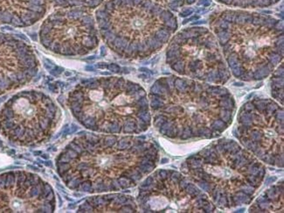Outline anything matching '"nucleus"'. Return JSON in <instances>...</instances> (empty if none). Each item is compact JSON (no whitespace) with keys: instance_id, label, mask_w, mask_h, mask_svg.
Wrapping results in <instances>:
<instances>
[{"instance_id":"1","label":"nucleus","mask_w":284,"mask_h":213,"mask_svg":"<svg viewBox=\"0 0 284 213\" xmlns=\"http://www.w3.org/2000/svg\"><path fill=\"white\" fill-rule=\"evenodd\" d=\"M159 158L157 146L140 137L84 133L60 151L56 168L69 189L96 194L135 187Z\"/></svg>"},{"instance_id":"2","label":"nucleus","mask_w":284,"mask_h":213,"mask_svg":"<svg viewBox=\"0 0 284 213\" xmlns=\"http://www.w3.org/2000/svg\"><path fill=\"white\" fill-rule=\"evenodd\" d=\"M148 99L155 128L174 140L217 138L231 126L236 111L227 88L180 76L158 78Z\"/></svg>"},{"instance_id":"3","label":"nucleus","mask_w":284,"mask_h":213,"mask_svg":"<svg viewBox=\"0 0 284 213\" xmlns=\"http://www.w3.org/2000/svg\"><path fill=\"white\" fill-rule=\"evenodd\" d=\"M231 74L244 82L269 76L283 59V25L268 15L226 9L209 19Z\"/></svg>"},{"instance_id":"4","label":"nucleus","mask_w":284,"mask_h":213,"mask_svg":"<svg viewBox=\"0 0 284 213\" xmlns=\"http://www.w3.org/2000/svg\"><path fill=\"white\" fill-rule=\"evenodd\" d=\"M181 171L220 210L249 204L266 176L260 160L227 138L187 157Z\"/></svg>"},{"instance_id":"5","label":"nucleus","mask_w":284,"mask_h":213,"mask_svg":"<svg viewBox=\"0 0 284 213\" xmlns=\"http://www.w3.org/2000/svg\"><path fill=\"white\" fill-rule=\"evenodd\" d=\"M73 116L85 128L108 134H139L148 130L151 114L146 91L117 76L87 81L67 99Z\"/></svg>"},{"instance_id":"6","label":"nucleus","mask_w":284,"mask_h":213,"mask_svg":"<svg viewBox=\"0 0 284 213\" xmlns=\"http://www.w3.org/2000/svg\"><path fill=\"white\" fill-rule=\"evenodd\" d=\"M94 19L105 44L128 60L145 59L160 51L178 27L172 12L153 0H105Z\"/></svg>"},{"instance_id":"7","label":"nucleus","mask_w":284,"mask_h":213,"mask_svg":"<svg viewBox=\"0 0 284 213\" xmlns=\"http://www.w3.org/2000/svg\"><path fill=\"white\" fill-rule=\"evenodd\" d=\"M166 63L178 76L199 82L223 85L231 78L215 35L203 26L186 27L171 38Z\"/></svg>"},{"instance_id":"8","label":"nucleus","mask_w":284,"mask_h":213,"mask_svg":"<svg viewBox=\"0 0 284 213\" xmlns=\"http://www.w3.org/2000/svg\"><path fill=\"white\" fill-rule=\"evenodd\" d=\"M59 117V109L50 97L40 91H23L0 110V133L13 144L36 146L50 139Z\"/></svg>"},{"instance_id":"9","label":"nucleus","mask_w":284,"mask_h":213,"mask_svg":"<svg viewBox=\"0 0 284 213\" xmlns=\"http://www.w3.org/2000/svg\"><path fill=\"white\" fill-rule=\"evenodd\" d=\"M283 119L281 105L270 98H255L239 110L233 133L258 160L283 168Z\"/></svg>"},{"instance_id":"10","label":"nucleus","mask_w":284,"mask_h":213,"mask_svg":"<svg viewBox=\"0 0 284 213\" xmlns=\"http://www.w3.org/2000/svg\"><path fill=\"white\" fill-rule=\"evenodd\" d=\"M142 212H215L208 196L183 174L157 169L140 184L137 198Z\"/></svg>"},{"instance_id":"11","label":"nucleus","mask_w":284,"mask_h":213,"mask_svg":"<svg viewBox=\"0 0 284 213\" xmlns=\"http://www.w3.org/2000/svg\"><path fill=\"white\" fill-rule=\"evenodd\" d=\"M40 42L45 48L63 56H82L99 44L96 19L89 10L59 8L42 23Z\"/></svg>"},{"instance_id":"12","label":"nucleus","mask_w":284,"mask_h":213,"mask_svg":"<svg viewBox=\"0 0 284 213\" xmlns=\"http://www.w3.org/2000/svg\"><path fill=\"white\" fill-rule=\"evenodd\" d=\"M52 187L39 175L25 171L0 174V212H53Z\"/></svg>"},{"instance_id":"13","label":"nucleus","mask_w":284,"mask_h":213,"mask_svg":"<svg viewBox=\"0 0 284 213\" xmlns=\"http://www.w3.org/2000/svg\"><path fill=\"white\" fill-rule=\"evenodd\" d=\"M37 70L33 50L25 43L0 34V94L26 83Z\"/></svg>"},{"instance_id":"14","label":"nucleus","mask_w":284,"mask_h":213,"mask_svg":"<svg viewBox=\"0 0 284 213\" xmlns=\"http://www.w3.org/2000/svg\"><path fill=\"white\" fill-rule=\"evenodd\" d=\"M137 201L124 194H109L87 199L77 212H137Z\"/></svg>"},{"instance_id":"15","label":"nucleus","mask_w":284,"mask_h":213,"mask_svg":"<svg viewBox=\"0 0 284 213\" xmlns=\"http://www.w3.org/2000/svg\"><path fill=\"white\" fill-rule=\"evenodd\" d=\"M283 181L272 186L257 198L249 212H283Z\"/></svg>"},{"instance_id":"16","label":"nucleus","mask_w":284,"mask_h":213,"mask_svg":"<svg viewBox=\"0 0 284 213\" xmlns=\"http://www.w3.org/2000/svg\"><path fill=\"white\" fill-rule=\"evenodd\" d=\"M221 5L242 9H256L270 7L277 4L280 0H216Z\"/></svg>"},{"instance_id":"17","label":"nucleus","mask_w":284,"mask_h":213,"mask_svg":"<svg viewBox=\"0 0 284 213\" xmlns=\"http://www.w3.org/2000/svg\"><path fill=\"white\" fill-rule=\"evenodd\" d=\"M48 3L58 8H82L94 10L98 8L105 0H47Z\"/></svg>"},{"instance_id":"18","label":"nucleus","mask_w":284,"mask_h":213,"mask_svg":"<svg viewBox=\"0 0 284 213\" xmlns=\"http://www.w3.org/2000/svg\"><path fill=\"white\" fill-rule=\"evenodd\" d=\"M283 63H281V65L276 68V70L272 73L270 80L272 97L277 100L281 105L283 104Z\"/></svg>"},{"instance_id":"19","label":"nucleus","mask_w":284,"mask_h":213,"mask_svg":"<svg viewBox=\"0 0 284 213\" xmlns=\"http://www.w3.org/2000/svg\"><path fill=\"white\" fill-rule=\"evenodd\" d=\"M153 1L172 12L178 11L184 6L193 5L198 0H153Z\"/></svg>"}]
</instances>
